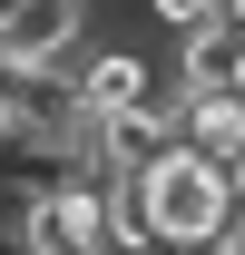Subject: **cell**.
Returning <instances> with one entry per match:
<instances>
[{
    "mask_svg": "<svg viewBox=\"0 0 245 255\" xmlns=\"http://www.w3.org/2000/svg\"><path fill=\"white\" fill-rule=\"evenodd\" d=\"M137 98H157V69L137 59V49H98V59L79 69V108H89V128L118 118V108H137Z\"/></svg>",
    "mask_w": 245,
    "mask_h": 255,
    "instance_id": "obj_5",
    "label": "cell"
},
{
    "mask_svg": "<svg viewBox=\"0 0 245 255\" xmlns=\"http://www.w3.org/2000/svg\"><path fill=\"white\" fill-rule=\"evenodd\" d=\"M20 255H118L108 177H69V187L30 196V216H20Z\"/></svg>",
    "mask_w": 245,
    "mask_h": 255,
    "instance_id": "obj_2",
    "label": "cell"
},
{
    "mask_svg": "<svg viewBox=\"0 0 245 255\" xmlns=\"http://www.w3.org/2000/svg\"><path fill=\"white\" fill-rule=\"evenodd\" d=\"M236 89H245V79H236Z\"/></svg>",
    "mask_w": 245,
    "mask_h": 255,
    "instance_id": "obj_11",
    "label": "cell"
},
{
    "mask_svg": "<svg viewBox=\"0 0 245 255\" xmlns=\"http://www.w3.org/2000/svg\"><path fill=\"white\" fill-rule=\"evenodd\" d=\"M79 30H89V0H20V20L0 30V59L10 69H59Z\"/></svg>",
    "mask_w": 245,
    "mask_h": 255,
    "instance_id": "obj_4",
    "label": "cell"
},
{
    "mask_svg": "<svg viewBox=\"0 0 245 255\" xmlns=\"http://www.w3.org/2000/svg\"><path fill=\"white\" fill-rule=\"evenodd\" d=\"M236 236H245V196H236Z\"/></svg>",
    "mask_w": 245,
    "mask_h": 255,
    "instance_id": "obj_10",
    "label": "cell"
},
{
    "mask_svg": "<svg viewBox=\"0 0 245 255\" xmlns=\"http://www.w3.org/2000/svg\"><path fill=\"white\" fill-rule=\"evenodd\" d=\"M186 147H206L216 167H245V89H206V98H186Z\"/></svg>",
    "mask_w": 245,
    "mask_h": 255,
    "instance_id": "obj_6",
    "label": "cell"
},
{
    "mask_svg": "<svg viewBox=\"0 0 245 255\" xmlns=\"http://www.w3.org/2000/svg\"><path fill=\"white\" fill-rule=\"evenodd\" d=\"M147 10H157V20H167V30H206V20H226V0H147Z\"/></svg>",
    "mask_w": 245,
    "mask_h": 255,
    "instance_id": "obj_7",
    "label": "cell"
},
{
    "mask_svg": "<svg viewBox=\"0 0 245 255\" xmlns=\"http://www.w3.org/2000/svg\"><path fill=\"white\" fill-rule=\"evenodd\" d=\"M10 20H20V0H0V30H10Z\"/></svg>",
    "mask_w": 245,
    "mask_h": 255,
    "instance_id": "obj_9",
    "label": "cell"
},
{
    "mask_svg": "<svg viewBox=\"0 0 245 255\" xmlns=\"http://www.w3.org/2000/svg\"><path fill=\"white\" fill-rule=\"evenodd\" d=\"M147 196H157V236L167 246H196V236H216V226H236V167H216L206 147H167V157L147 167Z\"/></svg>",
    "mask_w": 245,
    "mask_h": 255,
    "instance_id": "obj_1",
    "label": "cell"
},
{
    "mask_svg": "<svg viewBox=\"0 0 245 255\" xmlns=\"http://www.w3.org/2000/svg\"><path fill=\"white\" fill-rule=\"evenodd\" d=\"M167 147H186V89H157L118 118H98V177H147Z\"/></svg>",
    "mask_w": 245,
    "mask_h": 255,
    "instance_id": "obj_3",
    "label": "cell"
},
{
    "mask_svg": "<svg viewBox=\"0 0 245 255\" xmlns=\"http://www.w3.org/2000/svg\"><path fill=\"white\" fill-rule=\"evenodd\" d=\"M167 255H245V236H236V226H216V236H196V246H167Z\"/></svg>",
    "mask_w": 245,
    "mask_h": 255,
    "instance_id": "obj_8",
    "label": "cell"
}]
</instances>
